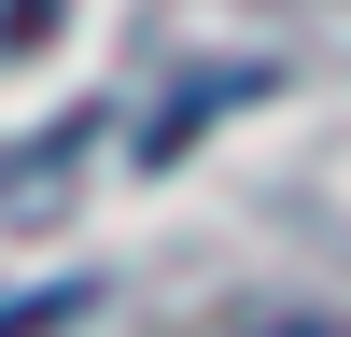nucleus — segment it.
Segmentation results:
<instances>
[]
</instances>
